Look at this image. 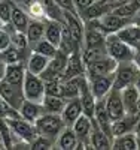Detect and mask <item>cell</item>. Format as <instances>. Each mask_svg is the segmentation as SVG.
Wrapping results in <instances>:
<instances>
[{
	"label": "cell",
	"mask_w": 140,
	"mask_h": 150,
	"mask_svg": "<svg viewBox=\"0 0 140 150\" xmlns=\"http://www.w3.org/2000/svg\"><path fill=\"white\" fill-rule=\"evenodd\" d=\"M104 48L107 56H110L113 60L119 62H128L134 59L136 48L125 44L116 33H109L106 35V41H104Z\"/></svg>",
	"instance_id": "obj_1"
},
{
	"label": "cell",
	"mask_w": 140,
	"mask_h": 150,
	"mask_svg": "<svg viewBox=\"0 0 140 150\" xmlns=\"http://www.w3.org/2000/svg\"><path fill=\"white\" fill-rule=\"evenodd\" d=\"M139 72H140V69L134 63V60L119 62L115 68V71H113V87L112 89L122 90L124 87L134 84Z\"/></svg>",
	"instance_id": "obj_2"
},
{
	"label": "cell",
	"mask_w": 140,
	"mask_h": 150,
	"mask_svg": "<svg viewBox=\"0 0 140 150\" xmlns=\"http://www.w3.org/2000/svg\"><path fill=\"white\" fill-rule=\"evenodd\" d=\"M33 125L37 134L51 140H55L57 135L64 128V123H63L60 114H49V112H42Z\"/></svg>",
	"instance_id": "obj_3"
},
{
	"label": "cell",
	"mask_w": 140,
	"mask_h": 150,
	"mask_svg": "<svg viewBox=\"0 0 140 150\" xmlns=\"http://www.w3.org/2000/svg\"><path fill=\"white\" fill-rule=\"evenodd\" d=\"M22 89V95L24 99H29V101H34V102H42V99L45 96V81L42 80L40 75L31 74L25 69V75L21 84Z\"/></svg>",
	"instance_id": "obj_4"
},
{
	"label": "cell",
	"mask_w": 140,
	"mask_h": 150,
	"mask_svg": "<svg viewBox=\"0 0 140 150\" xmlns=\"http://www.w3.org/2000/svg\"><path fill=\"white\" fill-rule=\"evenodd\" d=\"M9 125V128L14 134V137L17 138V141H21L24 144H30L31 140L37 135L36 129H34V125L24 120L22 117H10V119H5Z\"/></svg>",
	"instance_id": "obj_5"
},
{
	"label": "cell",
	"mask_w": 140,
	"mask_h": 150,
	"mask_svg": "<svg viewBox=\"0 0 140 150\" xmlns=\"http://www.w3.org/2000/svg\"><path fill=\"white\" fill-rule=\"evenodd\" d=\"M0 99L5 101L8 105H10L12 108L18 110V107L24 101L21 86L10 84L6 80H0Z\"/></svg>",
	"instance_id": "obj_6"
},
{
	"label": "cell",
	"mask_w": 140,
	"mask_h": 150,
	"mask_svg": "<svg viewBox=\"0 0 140 150\" xmlns=\"http://www.w3.org/2000/svg\"><path fill=\"white\" fill-rule=\"evenodd\" d=\"M116 65H118V62L106 54L104 57L85 65V75H86V78L98 77V75H107V74H112L115 71Z\"/></svg>",
	"instance_id": "obj_7"
},
{
	"label": "cell",
	"mask_w": 140,
	"mask_h": 150,
	"mask_svg": "<svg viewBox=\"0 0 140 150\" xmlns=\"http://www.w3.org/2000/svg\"><path fill=\"white\" fill-rule=\"evenodd\" d=\"M104 107L107 111V116L110 122H115L125 116V108L122 104V98H121V90L112 89L106 96H104Z\"/></svg>",
	"instance_id": "obj_8"
},
{
	"label": "cell",
	"mask_w": 140,
	"mask_h": 150,
	"mask_svg": "<svg viewBox=\"0 0 140 150\" xmlns=\"http://www.w3.org/2000/svg\"><path fill=\"white\" fill-rule=\"evenodd\" d=\"M64 24L67 26V30L70 33V38L73 44L81 50L82 45V36H84V21L82 18L70 11H64Z\"/></svg>",
	"instance_id": "obj_9"
},
{
	"label": "cell",
	"mask_w": 140,
	"mask_h": 150,
	"mask_svg": "<svg viewBox=\"0 0 140 150\" xmlns=\"http://www.w3.org/2000/svg\"><path fill=\"white\" fill-rule=\"evenodd\" d=\"M88 86H90V90L95 99L104 98L113 87V72L107 75H98V77L88 78Z\"/></svg>",
	"instance_id": "obj_10"
},
{
	"label": "cell",
	"mask_w": 140,
	"mask_h": 150,
	"mask_svg": "<svg viewBox=\"0 0 140 150\" xmlns=\"http://www.w3.org/2000/svg\"><path fill=\"white\" fill-rule=\"evenodd\" d=\"M128 23H131V21L124 20V18L118 17L116 14H113L110 11V12H106L104 15H101L98 18V27L104 35H109V33H116L119 29H122L125 24H128Z\"/></svg>",
	"instance_id": "obj_11"
},
{
	"label": "cell",
	"mask_w": 140,
	"mask_h": 150,
	"mask_svg": "<svg viewBox=\"0 0 140 150\" xmlns=\"http://www.w3.org/2000/svg\"><path fill=\"white\" fill-rule=\"evenodd\" d=\"M93 122L97 125L101 131H104L110 138H113V135H112V122H110V119L107 116V111H106V107H104V98L97 99V101H95Z\"/></svg>",
	"instance_id": "obj_12"
},
{
	"label": "cell",
	"mask_w": 140,
	"mask_h": 150,
	"mask_svg": "<svg viewBox=\"0 0 140 150\" xmlns=\"http://www.w3.org/2000/svg\"><path fill=\"white\" fill-rule=\"evenodd\" d=\"M76 75H85V65L81 59L79 50H76V51H73L67 56L64 72H63V80L76 77Z\"/></svg>",
	"instance_id": "obj_13"
},
{
	"label": "cell",
	"mask_w": 140,
	"mask_h": 150,
	"mask_svg": "<svg viewBox=\"0 0 140 150\" xmlns=\"http://www.w3.org/2000/svg\"><path fill=\"white\" fill-rule=\"evenodd\" d=\"M82 114V105L79 98H72V99H66L64 108L60 112V117L64 123V126H72L73 122Z\"/></svg>",
	"instance_id": "obj_14"
},
{
	"label": "cell",
	"mask_w": 140,
	"mask_h": 150,
	"mask_svg": "<svg viewBox=\"0 0 140 150\" xmlns=\"http://www.w3.org/2000/svg\"><path fill=\"white\" fill-rule=\"evenodd\" d=\"M139 117L134 114H125L121 119L112 122V135H122V134H128V132H134L137 123H139Z\"/></svg>",
	"instance_id": "obj_15"
},
{
	"label": "cell",
	"mask_w": 140,
	"mask_h": 150,
	"mask_svg": "<svg viewBox=\"0 0 140 150\" xmlns=\"http://www.w3.org/2000/svg\"><path fill=\"white\" fill-rule=\"evenodd\" d=\"M91 149H97V150H106V149H112V138L104 132L101 131L97 125L93 122V128L88 137Z\"/></svg>",
	"instance_id": "obj_16"
},
{
	"label": "cell",
	"mask_w": 140,
	"mask_h": 150,
	"mask_svg": "<svg viewBox=\"0 0 140 150\" xmlns=\"http://www.w3.org/2000/svg\"><path fill=\"white\" fill-rule=\"evenodd\" d=\"M76 147H78V137L75 135V132L70 126H64L63 131L57 135V138L54 140V149L75 150Z\"/></svg>",
	"instance_id": "obj_17"
},
{
	"label": "cell",
	"mask_w": 140,
	"mask_h": 150,
	"mask_svg": "<svg viewBox=\"0 0 140 150\" xmlns=\"http://www.w3.org/2000/svg\"><path fill=\"white\" fill-rule=\"evenodd\" d=\"M18 112H20V117H22L24 120L34 123L39 119V116L43 112V108H42V104H39V102L24 99L21 102V105L18 107Z\"/></svg>",
	"instance_id": "obj_18"
},
{
	"label": "cell",
	"mask_w": 140,
	"mask_h": 150,
	"mask_svg": "<svg viewBox=\"0 0 140 150\" xmlns=\"http://www.w3.org/2000/svg\"><path fill=\"white\" fill-rule=\"evenodd\" d=\"M29 21H30V17H29V14H27V11H25L22 6L14 3V6H12V12H10L9 26L14 29V30L25 32Z\"/></svg>",
	"instance_id": "obj_19"
},
{
	"label": "cell",
	"mask_w": 140,
	"mask_h": 150,
	"mask_svg": "<svg viewBox=\"0 0 140 150\" xmlns=\"http://www.w3.org/2000/svg\"><path fill=\"white\" fill-rule=\"evenodd\" d=\"M63 24L61 21H55V20H45V32H43V38L46 41H49L51 44H54L57 48L61 42V35H63Z\"/></svg>",
	"instance_id": "obj_20"
},
{
	"label": "cell",
	"mask_w": 140,
	"mask_h": 150,
	"mask_svg": "<svg viewBox=\"0 0 140 150\" xmlns=\"http://www.w3.org/2000/svg\"><path fill=\"white\" fill-rule=\"evenodd\" d=\"M24 75H25V63H21V62L20 63H6L3 80H6L8 83L21 86Z\"/></svg>",
	"instance_id": "obj_21"
},
{
	"label": "cell",
	"mask_w": 140,
	"mask_h": 150,
	"mask_svg": "<svg viewBox=\"0 0 140 150\" xmlns=\"http://www.w3.org/2000/svg\"><path fill=\"white\" fill-rule=\"evenodd\" d=\"M48 62H49L48 57L36 53V51H30L27 59H25V69H27L29 72H31V74L40 75L45 71Z\"/></svg>",
	"instance_id": "obj_22"
},
{
	"label": "cell",
	"mask_w": 140,
	"mask_h": 150,
	"mask_svg": "<svg viewBox=\"0 0 140 150\" xmlns=\"http://www.w3.org/2000/svg\"><path fill=\"white\" fill-rule=\"evenodd\" d=\"M116 35L125 44H128V45H131L134 48L140 44V27L136 26V24H133V23L125 24L122 29H119L116 32Z\"/></svg>",
	"instance_id": "obj_23"
},
{
	"label": "cell",
	"mask_w": 140,
	"mask_h": 150,
	"mask_svg": "<svg viewBox=\"0 0 140 150\" xmlns=\"http://www.w3.org/2000/svg\"><path fill=\"white\" fill-rule=\"evenodd\" d=\"M122 104L125 108V114H134L136 116V102L139 98V90L134 87V84L127 86L121 90Z\"/></svg>",
	"instance_id": "obj_24"
},
{
	"label": "cell",
	"mask_w": 140,
	"mask_h": 150,
	"mask_svg": "<svg viewBox=\"0 0 140 150\" xmlns=\"http://www.w3.org/2000/svg\"><path fill=\"white\" fill-rule=\"evenodd\" d=\"M43 32H45V20H30L27 24V29H25V36H27L29 45L31 47L39 39H42Z\"/></svg>",
	"instance_id": "obj_25"
},
{
	"label": "cell",
	"mask_w": 140,
	"mask_h": 150,
	"mask_svg": "<svg viewBox=\"0 0 140 150\" xmlns=\"http://www.w3.org/2000/svg\"><path fill=\"white\" fill-rule=\"evenodd\" d=\"M112 149H115V150H136L137 141H136L134 132L113 137L112 138Z\"/></svg>",
	"instance_id": "obj_26"
},
{
	"label": "cell",
	"mask_w": 140,
	"mask_h": 150,
	"mask_svg": "<svg viewBox=\"0 0 140 150\" xmlns=\"http://www.w3.org/2000/svg\"><path fill=\"white\" fill-rule=\"evenodd\" d=\"M42 108L43 112H49V114H60L64 108L66 99L61 96H51V95H45L42 99Z\"/></svg>",
	"instance_id": "obj_27"
},
{
	"label": "cell",
	"mask_w": 140,
	"mask_h": 150,
	"mask_svg": "<svg viewBox=\"0 0 140 150\" xmlns=\"http://www.w3.org/2000/svg\"><path fill=\"white\" fill-rule=\"evenodd\" d=\"M79 101H81V105H82V114L88 116L93 119V114H94V108H95V101L97 99L94 98V95L91 93L90 90V86L84 89L79 95Z\"/></svg>",
	"instance_id": "obj_28"
},
{
	"label": "cell",
	"mask_w": 140,
	"mask_h": 150,
	"mask_svg": "<svg viewBox=\"0 0 140 150\" xmlns=\"http://www.w3.org/2000/svg\"><path fill=\"white\" fill-rule=\"evenodd\" d=\"M30 50H31V51H36V53L42 54V56H45V57H48V59L54 57L57 54V51H58V48L54 44H51L49 41H46L45 38H42V39H39L36 44H33L30 47Z\"/></svg>",
	"instance_id": "obj_29"
},
{
	"label": "cell",
	"mask_w": 140,
	"mask_h": 150,
	"mask_svg": "<svg viewBox=\"0 0 140 150\" xmlns=\"http://www.w3.org/2000/svg\"><path fill=\"white\" fill-rule=\"evenodd\" d=\"M79 53H81V59L84 62V65H88V63H91V62H95V60L104 57L107 54L104 47H98V48H81Z\"/></svg>",
	"instance_id": "obj_30"
},
{
	"label": "cell",
	"mask_w": 140,
	"mask_h": 150,
	"mask_svg": "<svg viewBox=\"0 0 140 150\" xmlns=\"http://www.w3.org/2000/svg\"><path fill=\"white\" fill-rule=\"evenodd\" d=\"M24 9L27 11L30 20H46L45 8H43V3L40 0H30V3Z\"/></svg>",
	"instance_id": "obj_31"
},
{
	"label": "cell",
	"mask_w": 140,
	"mask_h": 150,
	"mask_svg": "<svg viewBox=\"0 0 140 150\" xmlns=\"http://www.w3.org/2000/svg\"><path fill=\"white\" fill-rule=\"evenodd\" d=\"M136 11H137V8L130 2H127V3H124V5H121V6H118V8H115L112 12L113 14H116L118 17H121V18H124V20H128V21H131V18H133V15L136 14Z\"/></svg>",
	"instance_id": "obj_32"
},
{
	"label": "cell",
	"mask_w": 140,
	"mask_h": 150,
	"mask_svg": "<svg viewBox=\"0 0 140 150\" xmlns=\"http://www.w3.org/2000/svg\"><path fill=\"white\" fill-rule=\"evenodd\" d=\"M29 149H33V150H45V149H54V140L51 138H46L43 135H39L37 134L34 138L31 140V143L29 144Z\"/></svg>",
	"instance_id": "obj_33"
},
{
	"label": "cell",
	"mask_w": 140,
	"mask_h": 150,
	"mask_svg": "<svg viewBox=\"0 0 140 150\" xmlns=\"http://www.w3.org/2000/svg\"><path fill=\"white\" fill-rule=\"evenodd\" d=\"M45 95L61 96L63 98V80H48V81H45Z\"/></svg>",
	"instance_id": "obj_34"
},
{
	"label": "cell",
	"mask_w": 140,
	"mask_h": 150,
	"mask_svg": "<svg viewBox=\"0 0 140 150\" xmlns=\"http://www.w3.org/2000/svg\"><path fill=\"white\" fill-rule=\"evenodd\" d=\"M14 0H3L0 2V20L3 21V24H9L10 21V12H12V6H14Z\"/></svg>",
	"instance_id": "obj_35"
},
{
	"label": "cell",
	"mask_w": 140,
	"mask_h": 150,
	"mask_svg": "<svg viewBox=\"0 0 140 150\" xmlns=\"http://www.w3.org/2000/svg\"><path fill=\"white\" fill-rule=\"evenodd\" d=\"M9 45H10V33L6 29V26H3L0 29V53H3Z\"/></svg>",
	"instance_id": "obj_36"
},
{
	"label": "cell",
	"mask_w": 140,
	"mask_h": 150,
	"mask_svg": "<svg viewBox=\"0 0 140 150\" xmlns=\"http://www.w3.org/2000/svg\"><path fill=\"white\" fill-rule=\"evenodd\" d=\"M94 2H95V0H73V6H75L76 14L81 15L82 12H84V11H86V9L90 8Z\"/></svg>",
	"instance_id": "obj_37"
},
{
	"label": "cell",
	"mask_w": 140,
	"mask_h": 150,
	"mask_svg": "<svg viewBox=\"0 0 140 150\" xmlns=\"http://www.w3.org/2000/svg\"><path fill=\"white\" fill-rule=\"evenodd\" d=\"M54 2L58 6H61L64 11H70V12H75V14H76L75 6H73V0H54Z\"/></svg>",
	"instance_id": "obj_38"
},
{
	"label": "cell",
	"mask_w": 140,
	"mask_h": 150,
	"mask_svg": "<svg viewBox=\"0 0 140 150\" xmlns=\"http://www.w3.org/2000/svg\"><path fill=\"white\" fill-rule=\"evenodd\" d=\"M128 0H109V3L106 5L107 6V9L109 11H113L115 8H118V6H121V5H124V3H127Z\"/></svg>",
	"instance_id": "obj_39"
},
{
	"label": "cell",
	"mask_w": 140,
	"mask_h": 150,
	"mask_svg": "<svg viewBox=\"0 0 140 150\" xmlns=\"http://www.w3.org/2000/svg\"><path fill=\"white\" fill-rule=\"evenodd\" d=\"M131 23L140 27V9H137V11H136V14H134V15H133V18H131Z\"/></svg>",
	"instance_id": "obj_40"
},
{
	"label": "cell",
	"mask_w": 140,
	"mask_h": 150,
	"mask_svg": "<svg viewBox=\"0 0 140 150\" xmlns=\"http://www.w3.org/2000/svg\"><path fill=\"white\" fill-rule=\"evenodd\" d=\"M5 68H6V62L0 57V80H3L5 77Z\"/></svg>",
	"instance_id": "obj_41"
},
{
	"label": "cell",
	"mask_w": 140,
	"mask_h": 150,
	"mask_svg": "<svg viewBox=\"0 0 140 150\" xmlns=\"http://www.w3.org/2000/svg\"><path fill=\"white\" fill-rule=\"evenodd\" d=\"M133 60H134V63L137 65V68L140 69V50L136 48V53H134V59Z\"/></svg>",
	"instance_id": "obj_42"
},
{
	"label": "cell",
	"mask_w": 140,
	"mask_h": 150,
	"mask_svg": "<svg viewBox=\"0 0 140 150\" xmlns=\"http://www.w3.org/2000/svg\"><path fill=\"white\" fill-rule=\"evenodd\" d=\"M136 116L140 119V93H139V98H137V102H136Z\"/></svg>",
	"instance_id": "obj_43"
},
{
	"label": "cell",
	"mask_w": 140,
	"mask_h": 150,
	"mask_svg": "<svg viewBox=\"0 0 140 150\" xmlns=\"http://www.w3.org/2000/svg\"><path fill=\"white\" fill-rule=\"evenodd\" d=\"M134 87L139 90V93H140V72H139V75H137V78H136V81H134Z\"/></svg>",
	"instance_id": "obj_44"
},
{
	"label": "cell",
	"mask_w": 140,
	"mask_h": 150,
	"mask_svg": "<svg viewBox=\"0 0 140 150\" xmlns=\"http://www.w3.org/2000/svg\"><path fill=\"white\" fill-rule=\"evenodd\" d=\"M130 2H131V3H133V5L137 8V9H140V0H130Z\"/></svg>",
	"instance_id": "obj_45"
},
{
	"label": "cell",
	"mask_w": 140,
	"mask_h": 150,
	"mask_svg": "<svg viewBox=\"0 0 140 150\" xmlns=\"http://www.w3.org/2000/svg\"><path fill=\"white\" fill-rule=\"evenodd\" d=\"M97 3H101V5H107L109 3V0H95Z\"/></svg>",
	"instance_id": "obj_46"
},
{
	"label": "cell",
	"mask_w": 140,
	"mask_h": 150,
	"mask_svg": "<svg viewBox=\"0 0 140 150\" xmlns=\"http://www.w3.org/2000/svg\"><path fill=\"white\" fill-rule=\"evenodd\" d=\"M3 26H5V24H3V21H2V20H0V29H2Z\"/></svg>",
	"instance_id": "obj_47"
},
{
	"label": "cell",
	"mask_w": 140,
	"mask_h": 150,
	"mask_svg": "<svg viewBox=\"0 0 140 150\" xmlns=\"http://www.w3.org/2000/svg\"><path fill=\"white\" fill-rule=\"evenodd\" d=\"M136 48H137V50H140V44H139V45H137V47H136Z\"/></svg>",
	"instance_id": "obj_48"
},
{
	"label": "cell",
	"mask_w": 140,
	"mask_h": 150,
	"mask_svg": "<svg viewBox=\"0 0 140 150\" xmlns=\"http://www.w3.org/2000/svg\"><path fill=\"white\" fill-rule=\"evenodd\" d=\"M0 2H3V0H0Z\"/></svg>",
	"instance_id": "obj_49"
}]
</instances>
